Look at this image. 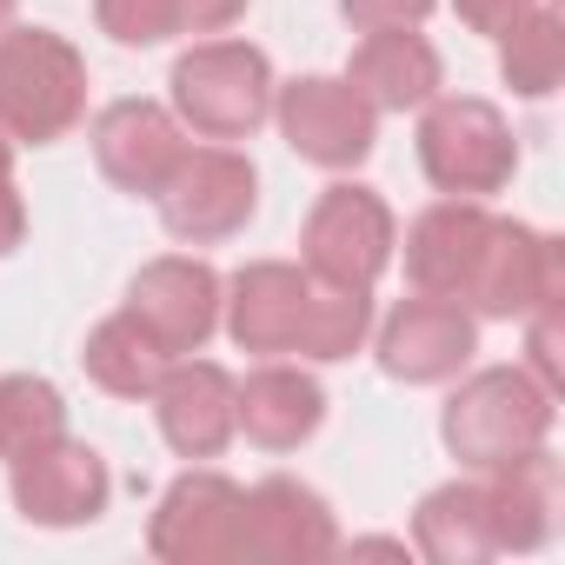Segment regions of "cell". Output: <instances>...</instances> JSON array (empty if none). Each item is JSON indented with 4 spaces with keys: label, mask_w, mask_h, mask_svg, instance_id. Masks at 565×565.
<instances>
[{
    "label": "cell",
    "mask_w": 565,
    "mask_h": 565,
    "mask_svg": "<svg viewBox=\"0 0 565 565\" xmlns=\"http://www.w3.org/2000/svg\"><path fill=\"white\" fill-rule=\"evenodd\" d=\"M552 419H558V393H545L525 366H479L452 386V399L439 413V439L466 472H492V466L545 446Z\"/></svg>",
    "instance_id": "1"
},
{
    "label": "cell",
    "mask_w": 565,
    "mask_h": 565,
    "mask_svg": "<svg viewBox=\"0 0 565 565\" xmlns=\"http://www.w3.org/2000/svg\"><path fill=\"white\" fill-rule=\"evenodd\" d=\"M87 114V61L54 28H0V134L14 147H54Z\"/></svg>",
    "instance_id": "2"
},
{
    "label": "cell",
    "mask_w": 565,
    "mask_h": 565,
    "mask_svg": "<svg viewBox=\"0 0 565 565\" xmlns=\"http://www.w3.org/2000/svg\"><path fill=\"white\" fill-rule=\"evenodd\" d=\"M173 120L200 140H253L273 120V61L253 41H193L173 74Z\"/></svg>",
    "instance_id": "3"
},
{
    "label": "cell",
    "mask_w": 565,
    "mask_h": 565,
    "mask_svg": "<svg viewBox=\"0 0 565 565\" xmlns=\"http://www.w3.org/2000/svg\"><path fill=\"white\" fill-rule=\"evenodd\" d=\"M419 173L452 200H492L519 173V140L492 100L433 94L419 107Z\"/></svg>",
    "instance_id": "4"
},
{
    "label": "cell",
    "mask_w": 565,
    "mask_h": 565,
    "mask_svg": "<svg viewBox=\"0 0 565 565\" xmlns=\"http://www.w3.org/2000/svg\"><path fill=\"white\" fill-rule=\"evenodd\" d=\"M393 246H399V220L360 180H333L300 226V266L313 279H333V287H380Z\"/></svg>",
    "instance_id": "5"
},
{
    "label": "cell",
    "mask_w": 565,
    "mask_h": 565,
    "mask_svg": "<svg viewBox=\"0 0 565 565\" xmlns=\"http://www.w3.org/2000/svg\"><path fill=\"white\" fill-rule=\"evenodd\" d=\"M239 539H246V486L213 466L180 472L147 519V552L167 565H233Z\"/></svg>",
    "instance_id": "6"
},
{
    "label": "cell",
    "mask_w": 565,
    "mask_h": 565,
    "mask_svg": "<svg viewBox=\"0 0 565 565\" xmlns=\"http://www.w3.org/2000/svg\"><path fill=\"white\" fill-rule=\"evenodd\" d=\"M273 120H279V140L327 173H353L380 140V114L347 74H300L287 87H273Z\"/></svg>",
    "instance_id": "7"
},
{
    "label": "cell",
    "mask_w": 565,
    "mask_h": 565,
    "mask_svg": "<svg viewBox=\"0 0 565 565\" xmlns=\"http://www.w3.org/2000/svg\"><path fill=\"white\" fill-rule=\"evenodd\" d=\"M259 213V167L239 147H186L173 180L160 186V220L180 246H220Z\"/></svg>",
    "instance_id": "8"
},
{
    "label": "cell",
    "mask_w": 565,
    "mask_h": 565,
    "mask_svg": "<svg viewBox=\"0 0 565 565\" xmlns=\"http://www.w3.org/2000/svg\"><path fill=\"white\" fill-rule=\"evenodd\" d=\"M565 294V246L525 220H499L486 226L479 266L466 279V307L472 320H525L539 307H552Z\"/></svg>",
    "instance_id": "9"
},
{
    "label": "cell",
    "mask_w": 565,
    "mask_h": 565,
    "mask_svg": "<svg viewBox=\"0 0 565 565\" xmlns=\"http://www.w3.org/2000/svg\"><path fill=\"white\" fill-rule=\"evenodd\" d=\"M220 294H226V279H220L206 259H193V253H160V259H147V266L134 273L120 313H134V327H140L167 360H180V353H200V347L220 333Z\"/></svg>",
    "instance_id": "10"
},
{
    "label": "cell",
    "mask_w": 565,
    "mask_h": 565,
    "mask_svg": "<svg viewBox=\"0 0 565 565\" xmlns=\"http://www.w3.org/2000/svg\"><path fill=\"white\" fill-rule=\"evenodd\" d=\"M373 353H380V373L399 380V386H446V380H459V373L472 366V353H479V320H472V307H459V300L413 294V300H399V307L380 320Z\"/></svg>",
    "instance_id": "11"
},
{
    "label": "cell",
    "mask_w": 565,
    "mask_h": 565,
    "mask_svg": "<svg viewBox=\"0 0 565 565\" xmlns=\"http://www.w3.org/2000/svg\"><path fill=\"white\" fill-rule=\"evenodd\" d=\"M307 307H313V273L307 266H294V259H246L226 279V294H220V327L253 360H287V353H300Z\"/></svg>",
    "instance_id": "12"
},
{
    "label": "cell",
    "mask_w": 565,
    "mask_h": 565,
    "mask_svg": "<svg viewBox=\"0 0 565 565\" xmlns=\"http://www.w3.org/2000/svg\"><path fill=\"white\" fill-rule=\"evenodd\" d=\"M8 486H14V512L28 525H47V532H74V525H94L114 499V472L94 446L81 439H47L41 452L14 459L8 466Z\"/></svg>",
    "instance_id": "13"
},
{
    "label": "cell",
    "mask_w": 565,
    "mask_h": 565,
    "mask_svg": "<svg viewBox=\"0 0 565 565\" xmlns=\"http://www.w3.org/2000/svg\"><path fill=\"white\" fill-rule=\"evenodd\" d=\"M340 552V519L333 505L294 479V472H273L259 486H246V539H239V558H259V565H313V558H333Z\"/></svg>",
    "instance_id": "14"
},
{
    "label": "cell",
    "mask_w": 565,
    "mask_h": 565,
    "mask_svg": "<svg viewBox=\"0 0 565 565\" xmlns=\"http://www.w3.org/2000/svg\"><path fill=\"white\" fill-rule=\"evenodd\" d=\"M186 160V127L173 120V107L160 100H114L94 120V167L134 193V200H160V186L173 180V167Z\"/></svg>",
    "instance_id": "15"
},
{
    "label": "cell",
    "mask_w": 565,
    "mask_h": 565,
    "mask_svg": "<svg viewBox=\"0 0 565 565\" xmlns=\"http://www.w3.org/2000/svg\"><path fill=\"white\" fill-rule=\"evenodd\" d=\"M153 399V419H160V439L180 452V459H220L233 439H239V419H233V373L213 366V360H167L160 386L147 393Z\"/></svg>",
    "instance_id": "16"
},
{
    "label": "cell",
    "mask_w": 565,
    "mask_h": 565,
    "mask_svg": "<svg viewBox=\"0 0 565 565\" xmlns=\"http://www.w3.org/2000/svg\"><path fill=\"white\" fill-rule=\"evenodd\" d=\"M233 419L259 452H300L327 426V386L307 366L259 360L246 380H233Z\"/></svg>",
    "instance_id": "17"
},
{
    "label": "cell",
    "mask_w": 565,
    "mask_h": 565,
    "mask_svg": "<svg viewBox=\"0 0 565 565\" xmlns=\"http://www.w3.org/2000/svg\"><path fill=\"white\" fill-rule=\"evenodd\" d=\"M486 200H433L413 226H406V279H413V294H439V300H459L466 307V279L479 266V246H486Z\"/></svg>",
    "instance_id": "18"
},
{
    "label": "cell",
    "mask_w": 565,
    "mask_h": 565,
    "mask_svg": "<svg viewBox=\"0 0 565 565\" xmlns=\"http://www.w3.org/2000/svg\"><path fill=\"white\" fill-rule=\"evenodd\" d=\"M479 486H486L492 552H539L558 532V459H552V446H532V452L479 472Z\"/></svg>",
    "instance_id": "19"
},
{
    "label": "cell",
    "mask_w": 565,
    "mask_h": 565,
    "mask_svg": "<svg viewBox=\"0 0 565 565\" xmlns=\"http://www.w3.org/2000/svg\"><path fill=\"white\" fill-rule=\"evenodd\" d=\"M347 81L366 94L373 114H413L446 87V67H439V47L419 28H386V34H360V47L347 61Z\"/></svg>",
    "instance_id": "20"
},
{
    "label": "cell",
    "mask_w": 565,
    "mask_h": 565,
    "mask_svg": "<svg viewBox=\"0 0 565 565\" xmlns=\"http://www.w3.org/2000/svg\"><path fill=\"white\" fill-rule=\"evenodd\" d=\"M413 552L433 565H486L492 558V525H486V486L446 479L413 505Z\"/></svg>",
    "instance_id": "21"
},
{
    "label": "cell",
    "mask_w": 565,
    "mask_h": 565,
    "mask_svg": "<svg viewBox=\"0 0 565 565\" xmlns=\"http://www.w3.org/2000/svg\"><path fill=\"white\" fill-rule=\"evenodd\" d=\"M81 373L114 399H147L167 373V353L134 327V313H107L81 347Z\"/></svg>",
    "instance_id": "22"
},
{
    "label": "cell",
    "mask_w": 565,
    "mask_h": 565,
    "mask_svg": "<svg viewBox=\"0 0 565 565\" xmlns=\"http://www.w3.org/2000/svg\"><path fill=\"white\" fill-rule=\"evenodd\" d=\"M499 74L519 100H545L558 94V74H565V28L552 8H532L519 14L505 34H499Z\"/></svg>",
    "instance_id": "23"
},
{
    "label": "cell",
    "mask_w": 565,
    "mask_h": 565,
    "mask_svg": "<svg viewBox=\"0 0 565 565\" xmlns=\"http://www.w3.org/2000/svg\"><path fill=\"white\" fill-rule=\"evenodd\" d=\"M67 433V399L41 373H0V459H28Z\"/></svg>",
    "instance_id": "24"
},
{
    "label": "cell",
    "mask_w": 565,
    "mask_h": 565,
    "mask_svg": "<svg viewBox=\"0 0 565 565\" xmlns=\"http://www.w3.org/2000/svg\"><path fill=\"white\" fill-rule=\"evenodd\" d=\"M373 340V287H333L313 279V307H307V333H300V360H353Z\"/></svg>",
    "instance_id": "25"
},
{
    "label": "cell",
    "mask_w": 565,
    "mask_h": 565,
    "mask_svg": "<svg viewBox=\"0 0 565 565\" xmlns=\"http://www.w3.org/2000/svg\"><path fill=\"white\" fill-rule=\"evenodd\" d=\"M94 21L120 47H160V41L180 34V8H173V0H94Z\"/></svg>",
    "instance_id": "26"
},
{
    "label": "cell",
    "mask_w": 565,
    "mask_h": 565,
    "mask_svg": "<svg viewBox=\"0 0 565 565\" xmlns=\"http://www.w3.org/2000/svg\"><path fill=\"white\" fill-rule=\"evenodd\" d=\"M439 8V0H340L347 28L360 34H386V28H426V14Z\"/></svg>",
    "instance_id": "27"
},
{
    "label": "cell",
    "mask_w": 565,
    "mask_h": 565,
    "mask_svg": "<svg viewBox=\"0 0 565 565\" xmlns=\"http://www.w3.org/2000/svg\"><path fill=\"white\" fill-rule=\"evenodd\" d=\"M525 373L545 393H558V300L539 307V313H525Z\"/></svg>",
    "instance_id": "28"
},
{
    "label": "cell",
    "mask_w": 565,
    "mask_h": 565,
    "mask_svg": "<svg viewBox=\"0 0 565 565\" xmlns=\"http://www.w3.org/2000/svg\"><path fill=\"white\" fill-rule=\"evenodd\" d=\"M21 239H28V200L14 186V140L0 134V259H8Z\"/></svg>",
    "instance_id": "29"
},
{
    "label": "cell",
    "mask_w": 565,
    "mask_h": 565,
    "mask_svg": "<svg viewBox=\"0 0 565 565\" xmlns=\"http://www.w3.org/2000/svg\"><path fill=\"white\" fill-rule=\"evenodd\" d=\"M539 0H452V14L472 28V34H486V41H499L519 14H532Z\"/></svg>",
    "instance_id": "30"
},
{
    "label": "cell",
    "mask_w": 565,
    "mask_h": 565,
    "mask_svg": "<svg viewBox=\"0 0 565 565\" xmlns=\"http://www.w3.org/2000/svg\"><path fill=\"white\" fill-rule=\"evenodd\" d=\"M173 8H180V34H226L246 8H253V0H173Z\"/></svg>",
    "instance_id": "31"
},
{
    "label": "cell",
    "mask_w": 565,
    "mask_h": 565,
    "mask_svg": "<svg viewBox=\"0 0 565 565\" xmlns=\"http://www.w3.org/2000/svg\"><path fill=\"white\" fill-rule=\"evenodd\" d=\"M14 21V0H0V28H8Z\"/></svg>",
    "instance_id": "32"
}]
</instances>
